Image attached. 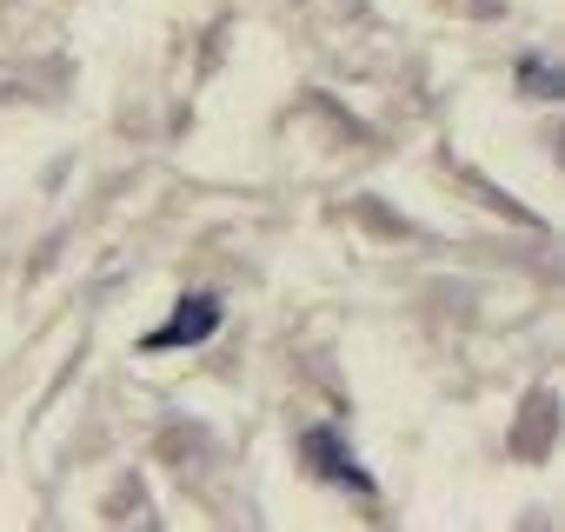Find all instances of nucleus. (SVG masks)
Here are the masks:
<instances>
[{"instance_id": "f257e3e1", "label": "nucleus", "mask_w": 565, "mask_h": 532, "mask_svg": "<svg viewBox=\"0 0 565 532\" xmlns=\"http://www.w3.org/2000/svg\"><path fill=\"white\" fill-rule=\"evenodd\" d=\"M213 327H220V300H213V294H186V300H180V307H173V313H167V320H160V327H153V333L140 340V347H147V353L200 347V340H206Z\"/></svg>"}, {"instance_id": "f03ea898", "label": "nucleus", "mask_w": 565, "mask_h": 532, "mask_svg": "<svg viewBox=\"0 0 565 532\" xmlns=\"http://www.w3.org/2000/svg\"><path fill=\"white\" fill-rule=\"evenodd\" d=\"M307 466H313V472H327V479H333V486H347V492H373V472L340 446V433H333V426H313V433H307Z\"/></svg>"}, {"instance_id": "7ed1b4c3", "label": "nucleus", "mask_w": 565, "mask_h": 532, "mask_svg": "<svg viewBox=\"0 0 565 532\" xmlns=\"http://www.w3.org/2000/svg\"><path fill=\"white\" fill-rule=\"evenodd\" d=\"M519 81H525V87H532V94H545V100H552V94H558V74H552V67H545V61H539V54H525V67H519Z\"/></svg>"}]
</instances>
